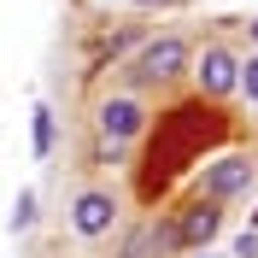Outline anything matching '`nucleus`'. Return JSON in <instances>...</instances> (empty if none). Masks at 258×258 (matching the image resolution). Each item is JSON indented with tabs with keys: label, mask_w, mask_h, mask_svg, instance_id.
Instances as JSON below:
<instances>
[{
	"label": "nucleus",
	"mask_w": 258,
	"mask_h": 258,
	"mask_svg": "<svg viewBox=\"0 0 258 258\" xmlns=\"http://www.w3.org/2000/svg\"><path fill=\"white\" fill-rule=\"evenodd\" d=\"M246 182H252V159H241V153L206 164V200H235Z\"/></svg>",
	"instance_id": "obj_6"
},
{
	"label": "nucleus",
	"mask_w": 258,
	"mask_h": 258,
	"mask_svg": "<svg viewBox=\"0 0 258 258\" xmlns=\"http://www.w3.org/2000/svg\"><path fill=\"white\" fill-rule=\"evenodd\" d=\"M30 223H35V194L24 188V194H18V206H12V229H30Z\"/></svg>",
	"instance_id": "obj_9"
},
{
	"label": "nucleus",
	"mask_w": 258,
	"mask_h": 258,
	"mask_svg": "<svg viewBox=\"0 0 258 258\" xmlns=\"http://www.w3.org/2000/svg\"><path fill=\"white\" fill-rule=\"evenodd\" d=\"M235 88H241V94H246V100L258 106V53H252V59H241V64H235Z\"/></svg>",
	"instance_id": "obj_8"
},
{
	"label": "nucleus",
	"mask_w": 258,
	"mask_h": 258,
	"mask_svg": "<svg viewBox=\"0 0 258 258\" xmlns=\"http://www.w3.org/2000/svg\"><path fill=\"white\" fill-rule=\"evenodd\" d=\"M53 135H59V129H53V112H47V106H35V159H47V153H53Z\"/></svg>",
	"instance_id": "obj_7"
},
{
	"label": "nucleus",
	"mask_w": 258,
	"mask_h": 258,
	"mask_svg": "<svg viewBox=\"0 0 258 258\" xmlns=\"http://www.w3.org/2000/svg\"><path fill=\"white\" fill-rule=\"evenodd\" d=\"M252 229H258V211H252Z\"/></svg>",
	"instance_id": "obj_13"
},
{
	"label": "nucleus",
	"mask_w": 258,
	"mask_h": 258,
	"mask_svg": "<svg viewBox=\"0 0 258 258\" xmlns=\"http://www.w3.org/2000/svg\"><path fill=\"white\" fill-rule=\"evenodd\" d=\"M235 53L229 47H206L200 59H194V82H200V94L206 100H223V94H235Z\"/></svg>",
	"instance_id": "obj_4"
},
{
	"label": "nucleus",
	"mask_w": 258,
	"mask_h": 258,
	"mask_svg": "<svg viewBox=\"0 0 258 258\" xmlns=\"http://www.w3.org/2000/svg\"><path fill=\"white\" fill-rule=\"evenodd\" d=\"M235 258H258V229H246L241 241H235Z\"/></svg>",
	"instance_id": "obj_10"
},
{
	"label": "nucleus",
	"mask_w": 258,
	"mask_h": 258,
	"mask_svg": "<svg viewBox=\"0 0 258 258\" xmlns=\"http://www.w3.org/2000/svg\"><path fill=\"white\" fill-rule=\"evenodd\" d=\"M223 229V211H217V200H194L188 211H182L176 223V246H211V235Z\"/></svg>",
	"instance_id": "obj_5"
},
{
	"label": "nucleus",
	"mask_w": 258,
	"mask_h": 258,
	"mask_svg": "<svg viewBox=\"0 0 258 258\" xmlns=\"http://www.w3.org/2000/svg\"><path fill=\"white\" fill-rule=\"evenodd\" d=\"M135 6H170V0H135Z\"/></svg>",
	"instance_id": "obj_11"
},
{
	"label": "nucleus",
	"mask_w": 258,
	"mask_h": 258,
	"mask_svg": "<svg viewBox=\"0 0 258 258\" xmlns=\"http://www.w3.org/2000/svg\"><path fill=\"white\" fill-rule=\"evenodd\" d=\"M141 129H147V106H141V100H129V94H112L106 106H100V135H106L112 147L135 141Z\"/></svg>",
	"instance_id": "obj_3"
},
{
	"label": "nucleus",
	"mask_w": 258,
	"mask_h": 258,
	"mask_svg": "<svg viewBox=\"0 0 258 258\" xmlns=\"http://www.w3.org/2000/svg\"><path fill=\"white\" fill-rule=\"evenodd\" d=\"M176 71H188V41H182V35H159V41H147L141 59H135V77H141V82H170Z\"/></svg>",
	"instance_id": "obj_1"
},
{
	"label": "nucleus",
	"mask_w": 258,
	"mask_h": 258,
	"mask_svg": "<svg viewBox=\"0 0 258 258\" xmlns=\"http://www.w3.org/2000/svg\"><path fill=\"white\" fill-rule=\"evenodd\" d=\"M246 30H252V41H258V18H252V24H246Z\"/></svg>",
	"instance_id": "obj_12"
},
{
	"label": "nucleus",
	"mask_w": 258,
	"mask_h": 258,
	"mask_svg": "<svg viewBox=\"0 0 258 258\" xmlns=\"http://www.w3.org/2000/svg\"><path fill=\"white\" fill-rule=\"evenodd\" d=\"M112 223H117V200H112L106 188L77 194V206H71V229H77L82 241H100V235H112Z\"/></svg>",
	"instance_id": "obj_2"
}]
</instances>
